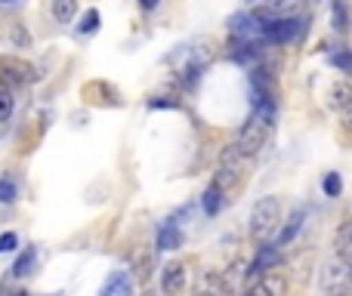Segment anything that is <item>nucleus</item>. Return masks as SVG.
Masks as SVG:
<instances>
[{
    "instance_id": "nucleus-1",
    "label": "nucleus",
    "mask_w": 352,
    "mask_h": 296,
    "mask_svg": "<svg viewBox=\"0 0 352 296\" xmlns=\"http://www.w3.org/2000/svg\"><path fill=\"white\" fill-rule=\"evenodd\" d=\"M306 34V22L294 16H263V28H260V41L272 43V47H287V43H297Z\"/></svg>"
},
{
    "instance_id": "nucleus-2",
    "label": "nucleus",
    "mask_w": 352,
    "mask_h": 296,
    "mask_svg": "<svg viewBox=\"0 0 352 296\" xmlns=\"http://www.w3.org/2000/svg\"><path fill=\"white\" fill-rule=\"evenodd\" d=\"M37 80V68L22 56H0V87L3 90H16V87H28Z\"/></svg>"
},
{
    "instance_id": "nucleus-3",
    "label": "nucleus",
    "mask_w": 352,
    "mask_h": 296,
    "mask_svg": "<svg viewBox=\"0 0 352 296\" xmlns=\"http://www.w3.org/2000/svg\"><path fill=\"white\" fill-rule=\"evenodd\" d=\"M278 219H281V201L266 194V198H260L254 204V210H250V235L254 238L272 235V231L278 229Z\"/></svg>"
},
{
    "instance_id": "nucleus-4",
    "label": "nucleus",
    "mask_w": 352,
    "mask_h": 296,
    "mask_svg": "<svg viewBox=\"0 0 352 296\" xmlns=\"http://www.w3.org/2000/svg\"><path fill=\"white\" fill-rule=\"evenodd\" d=\"M269 133H272V124H266V121H263V117L250 115V117H248V124H244V127H241V133H238L235 148L241 151V155L250 161V157H254V155H260V148L266 146Z\"/></svg>"
},
{
    "instance_id": "nucleus-5",
    "label": "nucleus",
    "mask_w": 352,
    "mask_h": 296,
    "mask_svg": "<svg viewBox=\"0 0 352 296\" xmlns=\"http://www.w3.org/2000/svg\"><path fill=\"white\" fill-rule=\"evenodd\" d=\"M244 163H248V157L235 148V142H232V146H226L223 155H219V167H217V176H213V185H219L223 192H229V188L241 179Z\"/></svg>"
},
{
    "instance_id": "nucleus-6",
    "label": "nucleus",
    "mask_w": 352,
    "mask_h": 296,
    "mask_svg": "<svg viewBox=\"0 0 352 296\" xmlns=\"http://www.w3.org/2000/svg\"><path fill=\"white\" fill-rule=\"evenodd\" d=\"M322 291L324 296H349V262H328L322 272Z\"/></svg>"
},
{
    "instance_id": "nucleus-7",
    "label": "nucleus",
    "mask_w": 352,
    "mask_h": 296,
    "mask_svg": "<svg viewBox=\"0 0 352 296\" xmlns=\"http://www.w3.org/2000/svg\"><path fill=\"white\" fill-rule=\"evenodd\" d=\"M229 59L238 62L244 68H254L263 59V43L260 41H248V37H232L229 41Z\"/></svg>"
},
{
    "instance_id": "nucleus-8",
    "label": "nucleus",
    "mask_w": 352,
    "mask_h": 296,
    "mask_svg": "<svg viewBox=\"0 0 352 296\" xmlns=\"http://www.w3.org/2000/svg\"><path fill=\"white\" fill-rule=\"evenodd\" d=\"M285 293H287V278L278 275L275 269H269V272L254 278V291L248 296H285Z\"/></svg>"
},
{
    "instance_id": "nucleus-9",
    "label": "nucleus",
    "mask_w": 352,
    "mask_h": 296,
    "mask_svg": "<svg viewBox=\"0 0 352 296\" xmlns=\"http://www.w3.org/2000/svg\"><path fill=\"white\" fill-rule=\"evenodd\" d=\"M278 260H281V247H278V244H263V247H256L254 262H250V269H248V278L254 281L256 275L275 269V266H278Z\"/></svg>"
},
{
    "instance_id": "nucleus-10",
    "label": "nucleus",
    "mask_w": 352,
    "mask_h": 296,
    "mask_svg": "<svg viewBox=\"0 0 352 296\" xmlns=\"http://www.w3.org/2000/svg\"><path fill=\"white\" fill-rule=\"evenodd\" d=\"M349 102H352V87L346 78L334 80V84L328 87V93H324V105H328L331 111H337V115H346L349 111Z\"/></svg>"
},
{
    "instance_id": "nucleus-11",
    "label": "nucleus",
    "mask_w": 352,
    "mask_h": 296,
    "mask_svg": "<svg viewBox=\"0 0 352 296\" xmlns=\"http://www.w3.org/2000/svg\"><path fill=\"white\" fill-rule=\"evenodd\" d=\"M186 287V266L182 262H167L164 272H161V291L167 296H176Z\"/></svg>"
},
{
    "instance_id": "nucleus-12",
    "label": "nucleus",
    "mask_w": 352,
    "mask_h": 296,
    "mask_svg": "<svg viewBox=\"0 0 352 296\" xmlns=\"http://www.w3.org/2000/svg\"><path fill=\"white\" fill-rule=\"evenodd\" d=\"M334 260L340 262H349L352 260V223L343 219L337 225V235H334Z\"/></svg>"
},
{
    "instance_id": "nucleus-13",
    "label": "nucleus",
    "mask_w": 352,
    "mask_h": 296,
    "mask_svg": "<svg viewBox=\"0 0 352 296\" xmlns=\"http://www.w3.org/2000/svg\"><path fill=\"white\" fill-rule=\"evenodd\" d=\"M99 296H133V278L127 272H115L109 281L102 284Z\"/></svg>"
},
{
    "instance_id": "nucleus-14",
    "label": "nucleus",
    "mask_w": 352,
    "mask_h": 296,
    "mask_svg": "<svg viewBox=\"0 0 352 296\" xmlns=\"http://www.w3.org/2000/svg\"><path fill=\"white\" fill-rule=\"evenodd\" d=\"M223 204H226V192L210 182V185L204 188V194H201V207H204V213L207 216H217V213L223 210Z\"/></svg>"
},
{
    "instance_id": "nucleus-15",
    "label": "nucleus",
    "mask_w": 352,
    "mask_h": 296,
    "mask_svg": "<svg viewBox=\"0 0 352 296\" xmlns=\"http://www.w3.org/2000/svg\"><path fill=\"white\" fill-rule=\"evenodd\" d=\"M303 223H306V213H303V210H294V213H291V219H287V223L281 225L278 241H275V244H278V247H287V244H291L294 238H297V231L303 229Z\"/></svg>"
},
{
    "instance_id": "nucleus-16",
    "label": "nucleus",
    "mask_w": 352,
    "mask_h": 296,
    "mask_svg": "<svg viewBox=\"0 0 352 296\" xmlns=\"http://www.w3.org/2000/svg\"><path fill=\"white\" fill-rule=\"evenodd\" d=\"M50 12L59 25H72L78 16V0H50Z\"/></svg>"
},
{
    "instance_id": "nucleus-17",
    "label": "nucleus",
    "mask_w": 352,
    "mask_h": 296,
    "mask_svg": "<svg viewBox=\"0 0 352 296\" xmlns=\"http://www.w3.org/2000/svg\"><path fill=\"white\" fill-rule=\"evenodd\" d=\"M229 293V284H226V278L223 275H207L204 281H201V287L195 291V296H226Z\"/></svg>"
},
{
    "instance_id": "nucleus-18",
    "label": "nucleus",
    "mask_w": 352,
    "mask_h": 296,
    "mask_svg": "<svg viewBox=\"0 0 352 296\" xmlns=\"http://www.w3.org/2000/svg\"><path fill=\"white\" fill-rule=\"evenodd\" d=\"M155 244H158V250H176L182 244V231L176 229L173 223H164L158 229V241H155Z\"/></svg>"
},
{
    "instance_id": "nucleus-19",
    "label": "nucleus",
    "mask_w": 352,
    "mask_h": 296,
    "mask_svg": "<svg viewBox=\"0 0 352 296\" xmlns=\"http://www.w3.org/2000/svg\"><path fill=\"white\" fill-rule=\"evenodd\" d=\"M303 6V0H263V12L269 16H294Z\"/></svg>"
},
{
    "instance_id": "nucleus-20",
    "label": "nucleus",
    "mask_w": 352,
    "mask_h": 296,
    "mask_svg": "<svg viewBox=\"0 0 352 296\" xmlns=\"http://www.w3.org/2000/svg\"><path fill=\"white\" fill-rule=\"evenodd\" d=\"M34 260H37V250L34 247H25L22 253H19V260L12 262V278H25V275L31 272V269H34Z\"/></svg>"
},
{
    "instance_id": "nucleus-21",
    "label": "nucleus",
    "mask_w": 352,
    "mask_h": 296,
    "mask_svg": "<svg viewBox=\"0 0 352 296\" xmlns=\"http://www.w3.org/2000/svg\"><path fill=\"white\" fill-rule=\"evenodd\" d=\"M331 25L337 34L349 28V12H346V0H331Z\"/></svg>"
},
{
    "instance_id": "nucleus-22",
    "label": "nucleus",
    "mask_w": 352,
    "mask_h": 296,
    "mask_svg": "<svg viewBox=\"0 0 352 296\" xmlns=\"http://www.w3.org/2000/svg\"><path fill=\"white\" fill-rule=\"evenodd\" d=\"M322 192L328 194V198H340L343 194V176L337 173V170H331V173L322 179Z\"/></svg>"
},
{
    "instance_id": "nucleus-23",
    "label": "nucleus",
    "mask_w": 352,
    "mask_h": 296,
    "mask_svg": "<svg viewBox=\"0 0 352 296\" xmlns=\"http://www.w3.org/2000/svg\"><path fill=\"white\" fill-rule=\"evenodd\" d=\"M99 31V10H87L80 16V25H78V34H96Z\"/></svg>"
},
{
    "instance_id": "nucleus-24",
    "label": "nucleus",
    "mask_w": 352,
    "mask_h": 296,
    "mask_svg": "<svg viewBox=\"0 0 352 296\" xmlns=\"http://www.w3.org/2000/svg\"><path fill=\"white\" fill-rule=\"evenodd\" d=\"M12 111H16V99H12L10 90H3V87H0V124L10 121Z\"/></svg>"
},
{
    "instance_id": "nucleus-25",
    "label": "nucleus",
    "mask_w": 352,
    "mask_h": 296,
    "mask_svg": "<svg viewBox=\"0 0 352 296\" xmlns=\"http://www.w3.org/2000/svg\"><path fill=\"white\" fill-rule=\"evenodd\" d=\"M16 194H19L16 182H12L10 176H0V204H12V201H16Z\"/></svg>"
},
{
    "instance_id": "nucleus-26",
    "label": "nucleus",
    "mask_w": 352,
    "mask_h": 296,
    "mask_svg": "<svg viewBox=\"0 0 352 296\" xmlns=\"http://www.w3.org/2000/svg\"><path fill=\"white\" fill-rule=\"evenodd\" d=\"M331 65H334V68H340V71L343 74H349V68H352V62H349V49H337V53L334 56H331Z\"/></svg>"
},
{
    "instance_id": "nucleus-27",
    "label": "nucleus",
    "mask_w": 352,
    "mask_h": 296,
    "mask_svg": "<svg viewBox=\"0 0 352 296\" xmlns=\"http://www.w3.org/2000/svg\"><path fill=\"white\" fill-rule=\"evenodd\" d=\"M10 41L16 43V47H31V37L25 34L22 25H19V22H12V25H10Z\"/></svg>"
},
{
    "instance_id": "nucleus-28",
    "label": "nucleus",
    "mask_w": 352,
    "mask_h": 296,
    "mask_svg": "<svg viewBox=\"0 0 352 296\" xmlns=\"http://www.w3.org/2000/svg\"><path fill=\"white\" fill-rule=\"evenodd\" d=\"M16 247H19V235H16V231H6V235H0V253H12Z\"/></svg>"
},
{
    "instance_id": "nucleus-29",
    "label": "nucleus",
    "mask_w": 352,
    "mask_h": 296,
    "mask_svg": "<svg viewBox=\"0 0 352 296\" xmlns=\"http://www.w3.org/2000/svg\"><path fill=\"white\" fill-rule=\"evenodd\" d=\"M148 109H179V102L170 96H158V99H148Z\"/></svg>"
},
{
    "instance_id": "nucleus-30",
    "label": "nucleus",
    "mask_w": 352,
    "mask_h": 296,
    "mask_svg": "<svg viewBox=\"0 0 352 296\" xmlns=\"http://www.w3.org/2000/svg\"><path fill=\"white\" fill-rule=\"evenodd\" d=\"M158 3H161V0H140V10L142 12H152V10H158Z\"/></svg>"
},
{
    "instance_id": "nucleus-31",
    "label": "nucleus",
    "mask_w": 352,
    "mask_h": 296,
    "mask_svg": "<svg viewBox=\"0 0 352 296\" xmlns=\"http://www.w3.org/2000/svg\"><path fill=\"white\" fill-rule=\"evenodd\" d=\"M0 3H16V0H0Z\"/></svg>"
},
{
    "instance_id": "nucleus-32",
    "label": "nucleus",
    "mask_w": 352,
    "mask_h": 296,
    "mask_svg": "<svg viewBox=\"0 0 352 296\" xmlns=\"http://www.w3.org/2000/svg\"><path fill=\"white\" fill-rule=\"evenodd\" d=\"M16 296H28V293H16Z\"/></svg>"
}]
</instances>
